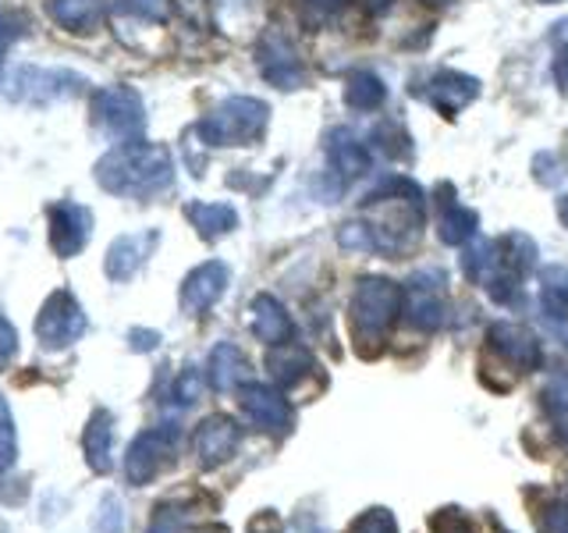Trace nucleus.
<instances>
[{
	"label": "nucleus",
	"mask_w": 568,
	"mask_h": 533,
	"mask_svg": "<svg viewBox=\"0 0 568 533\" xmlns=\"http://www.w3.org/2000/svg\"><path fill=\"white\" fill-rule=\"evenodd\" d=\"M100 189L114 195H129V200H150V195L171 189L174 182V157L171 150L156 147L146 139L118 142L97 164Z\"/></svg>",
	"instance_id": "1"
},
{
	"label": "nucleus",
	"mask_w": 568,
	"mask_h": 533,
	"mask_svg": "<svg viewBox=\"0 0 568 533\" xmlns=\"http://www.w3.org/2000/svg\"><path fill=\"white\" fill-rule=\"evenodd\" d=\"M402 313V284L390 278H359L348 302V320H352V342L366 360H373L384 349L387 331L395 328Z\"/></svg>",
	"instance_id": "2"
},
{
	"label": "nucleus",
	"mask_w": 568,
	"mask_h": 533,
	"mask_svg": "<svg viewBox=\"0 0 568 533\" xmlns=\"http://www.w3.org/2000/svg\"><path fill=\"white\" fill-rule=\"evenodd\" d=\"M271 121V107L256 97H227L213 111L195 124L206 147H253V142L266 132Z\"/></svg>",
	"instance_id": "3"
},
{
	"label": "nucleus",
	"mask_w": 568,
	"mask_h": 533,
	"mask_svg": "<svg viewBox=\"0 0 568 533\" xmlns=\"http://www.w3.org/2000/svg\"><path fill=\"white\" fill-rule=\"evenodd\" d=\"M89 111H93L97 129L118 142L142 139V132H146V103L132 86L97 89L93 100H89Z\"/></svg>",
	"instance_id": "4"
},
{
	"label": "nucleus",
	"mask_w": 568,
	"mask_h": 533,
	"mask_svg": "<svg viewBox=\"0 0 568 533\" xmlns=\"http://www.w3.org/2000/svg\"><path fill=\"white\" fill-rule=\"evenodd\" d=\"M178 431L174 423H160V426H150V431H142L132 444H129V455H124V476H129V484L142 487L156 480L168 466H174V455H178Z\"/></svg>",
	"instance_id": "5"
},
{
	"label": "nucleus",
	"mask_w": 568,
	"mask_h": 533,
	"mask_svg": "<svg viewBox=\"0 0 568 533\" xmlns=\"http://www.w3.org/2000/svg\"><path fill=\"white\" fill-rule=\"evenodd\" d=\"M85 89V79L75 76V71L64 68H36V64H22L8 79V97L14 103H53V100H68Z\"/></svg>",
	"instance_id": "6"
},
{
	"label": "nucleus",
	"mask_w": 568,
	"mask_h": 533,
	"mask_svg": "<svg viewBox=\"0 0 568 533\" xmlns=\"http://www.w3.org/2000/svg\"><path fill=\"white\" fill-rule=\"evenodd\" d=\"M89 320L85 310L79 306V299L71 295L68 289H58L47 302L40 316H36V338H40L43 349H68L75 345L79 338L85 334Z\"/></svg>",
	"instance_id": "7"
},
{
	"label": "nucleus",
	"mask_w": 568,
	"mask_h": 533,
	"mask_svg": "<svg viewBox=\"0 0 568 533\" xmlns=\"http://www.w3.org/2000/svg\"><path fill=\"white\" fill-rule=\"evenodd\" d=\"M402 313L408 320V328L416 331H437L448 316V306H444V278L437 271H419L408 278V284L402 289Z\"/></svg>",
	"instance_id": "8"
},
{
	"label": "nucleus",
	"mask_w": 568,
	"mask_h": 533,
	"mask_svg": "<svg viewBox=\"0 0 568 533\" xmlns=\"http://www.w3.org/2000/svg\"><path fill=\"white\" fill-rule=\"evenodd\" d=\"M256 64H260V76L277 89L306 86V64H302L298 50L292 47L288 36L277 29L263 32V40L256 47Z\"/></svg>",
	"instance_id": "9"
},
{
	"label": "nucleus",
	"mask_w": 568,
	"mask_h": 533,
	"mask_svg": "<svg viewBox=\"0 0 568 533\" xmlns=\"http://www.w3.org/2000/svg\"><path fill=\"white\" fill-rule=\"evenodd\" d=\"M47 218H50V249L61 260L79 257L85 242L93 239V213H89V207H82V203L58 200L47 210Z\"/></svg>",
	"instance_id": "10"
},
{
	"label": "nucleus",
	"mask_w": 568,
	"mask_h": 533,
	"mask_svg": "<svg viewBox=\"0 0 568 533\" xmlns=\"http://www.w3.org/2000/svg\"><path fill=\"white\" fill-rule=\"evenodd\" d=\"M239 405H242V413L266 434H288L292 431V405H288V399H284V391H277L271 384H263V381L242 384Z\"/></svg>",
	"instance_id": "11"
},
{
	"label": "nucleus",
	"mask_w": 568,
	"mask_h": 533,
	"mask_svg": "<svg viewBox=\"0 0 568 533\" xmlns=\"http://www.w3.org/2000/svg\"><path fill=\"white\" fill-rule=\"evenodd\" d=\"M487 342L515 370H537L544 363V349L537 342V334L523 324H511V320H497V324H490Z\"/></svg>",
	"instance_id": "12"
},
{
	"label": "nucleus",
	"mask_w": 568,
	"mask_h": 533,
	"mask_svg": "<svg viewBox=\"0 0 568 533\" xmlns=\"http://www.w3.org/2000/svg\"><path fill=\"white\" fill-rule=\"evenodd\" d=\"M227 281H231V271L227 263L221 260H206L200 263L195 271L182 281V310L189 316H200L206 313L210 306H217V299L227 292Z\"/></svg>",
	"instance_id": "13"
},
{
	"label": "nucleus",
	"mask_w": 568,
	"mask_h": 533,
	"mask_svg": "<svg viewBox=\"0 0 568 533\" xmlns=\"http://www.w3.org/2000/svg\"><path fill=\"white\" fill-rule=\"evenodd\" d=\"M242 441V431L239 423L231 416H210L200 423V431L192 438V449H195V459H200L203 470H213V466H224V462L235 455Z\"/></svg>",
	"instance_id": "14"
},
{
	"label": "nucleus",
	"mask_w": 568,
	"mask_h": 533,
	"mask_svg": "<svg viewBox=\"0 0 568 533\" xmlns=\"http://www.w3.org/2000/svg\"><path fill=\"white\" fill-rule=\"evenodd\" d=\"M156 242H160V231H135V235L114 239L111 249H106V263H103L106 278H111V281H132L142 271V263L150 260Z\"/></svg>",
	"instance_id": "15"
},
{
	"label": "nucleus",
	"mask_w": 568,
	"mask_h": 533,
	"mask_svg": "<svg viewBox=\"0 0 568 533\" xmlns=\"http://www.w3.org/2000/svg\"><path fill=\"white\" fill-rule=\"evenodd\" d=\"M476 97H479V82L473 76H462V71H437L430 79V89H426V103L437 107L444 118H455Z\"/></svg>",
	"instance_id": "16"
},
{
	"label": "nucleus",
	"mask_w": 568,
	"mask_h": 533,
	"mask_svg": "<svg viewBox=\"0 0 568 533\" xmlns=\"http://www.w3.org/2000/svg\"><path fill=\"white\" fill-rule=\"evenodd\" d=\"M327 160H331V174H337L342 182H352V178H363L373 164L369 150L359 139L345 129H334L327 135Z\"/></svg>",
	"instance_id": "17"
},
{
	"label": "nucleus",
	"mask_w": 568,
	"mask_h": 533,
	"mask_svg": "<svg viewBox=\"0 0 568 533\" xmlns=\"http://www.w3.org/2000/svg\"><path fill=\"white\" fill-rule=\"evenodd\" d=\"M248 324H253V334L263 345H284L292 342V316L281 306L274 295H256L253 306H248Z\"/></svg>",
	"instance_id": "18"
},
{
	"label": "nucleus",
	"mask_w": 568,
	"mask_h": 533,
	"mask_svg": "<svg viewBox=\"0 0 568 533\" xmlns=\"http://www.w3.org/2000/svg\"><path fill=\"white\" fill-rule=\"evenodd\" d=\"M111 449H114V413L111 409H93V416H89L85 434H82V452H85L89 470L93 473L111 470L114 466Z\"/></svg>",
	"instance_id": "19"
},
{
	"label": "nucleus",
	"mask_w": 568,
	"mask_h": 533,
	"mask_svg": "<svg viewBox=\"0 0 568 533\" xmlns=\"http://www.w3.org/2000/svg\"><path fill=\"white\" fill-rule=\"evenodd\" d=\"M437 235L444 245H462V242H469L476 235V213L469 207H462L455 200V192L452 185H440V200H437Z\"/></svg>",
	"instance_id": "20"
},
{
	"label": "nucleus",
	"mask_w": 568,
	"mask_h": 533,
	"mask_svg": "<svg viewBox=\"0 0 568 533\" xmlns=\"http://www.w3.org/2000/svg\"><path fill=\"white\" fill-rule=\"evenodd\" d=\"M206 378L210 388L227 395V391H239L242 384H248V363L239 345L221 342L217 349L210 352V363H206Z\"/></svg>",
	"instance_id": "21"
},
{
	"label": "nucleus",
	"mask_w": 568,
	"mask_h": 533,
	"mask_svg": "<svg viewBox=\"0 0 568 533\" xmlns=\"http://www.w3.org/2000/svg\"><path fill=\"white\" fill-rule=\"evenodd\" d=\"M50 18L68 32H93L103 22V0H47Z\"/></svg>",
	"instance_id": "22"
},
{
	"label": "nucleus",
	"mask_w": 568,
	"mask_h": 533,
	"mask_svg": "<svg viewBox=\"0 0 568 533\" xmlns=\"http://www.w3.org/2000/svg\"><path fill=\"white\" fill-rule=\"evenodd\" d=\"M185 218L206 242H217V239L231 235V231L239 228V213H235V207H227V203H189Z\"/></svg>",
	"instance_id": "23"
},
{
	"label": "nucleus",
	"mask_w": 568,
	"mask_h": 533,
	"mask_svg": "<svg viewBox=\"0 0 568 533\" xmlns=\"http://www.w3.org/2000/svg\"><path fill=\"white\" fill-rule=\"evenodd\" d=\"M266 366H271V373L281 384H298L313 370V355H310V349H302L295 342H284V345L271 349V355H266Z\"/></svg>",
	"instance_id": "24"
},
{
	"label": "nucleus",
	"mask_w": 568,
	"mask_h": 533,
	"mask_svg": "<svg viewBox=\"0 0 568 533\" xmlns=\"http://www.w3.org/2000/svg\"><path fill=\"white\" fill-rule=\"evenodd\" d=\"M384 97H387V89L377 71H352L345 79V103L352 111H377Z\"/></svg>",
	"instance_id": "25"
},
{
	"label": "nucleus",
	"mask_w": 568,
	"mask_h": 533,
	"mask_svg": "<svg viewBox=\"0 0 568 533\" xmlns=\"http://www.w3.org/2000/svg\"><path fill=\"white\" fill-rule=\"evenodd\" d=\"M18 459V434H14V420H11V405L0 395V473H8Z\"/></svg>",
	"instance_id": "26"
},
{
	"label": "nucleus",
	"mask_w": 568,
	"mask_h": 533,
	"mask_svg": "<svg viewBox=\"0 0 568 533\" xmlns=\"http://www.w3.org/2000/svg\"><path fill=\"white\" fill-rule=\"evenodd\" d=\"M373 147L384 150L387 157H405V150H408V132L402 129L398 121H381L377 129H373Z\"/></svg>",
	"instance_id": "27"
},
{
	"label": "nucleus",
	"mask_w": 568,
	"mask_h": 533,
	"mask_svg": "<svg viewBox=\"0 0 568 533\" xmlns=\"http://www.w3.org/2000/svg\"><path fill=\"white\" fill-rule=\"evenodd\" d=\"M540 281H544V299L568 313V266H558V263L544 266Z\"/></svg>",
	"instance_id": "28"
},
{
	"label": "nucleus",
	"mask_w": 568,
	"mask_h": 533,
	"mask_svg": "<svg viewBox=\"0 0 568 533\" xmlns=\"http://www.w3.org/2000/svg\"><path fill=\"white\" fill-rule=\"evenodd\" d=\"M544 405L550 409V416L558 423L568 420V373H555L544 388Z\"/></svg>",
	"instance_id": "29"
},
{
	"label": "nucleus",
	"mask_w": 568,
	"mask_h": 533,
	"mask_svg": "<svg viewBox=\"0 0 568 533\" xmlns=\"http://www.w3.org/2000/svg\"><path fill=\"white\" fill-rule=\"evenodd\" d=\"M550 47H555V79L558 89L568 93V18L550 29Z\"/></svg>",
	"instance_id": "30"
},
{
	"label": "nucleus",
	"mask_w": 568,
	"mask_h": 533,
	"mask_svg": "<svg viewBox=\"0 0 568 533\" xmlns=\"http://www.w3.org/2000/svg\"><path fill=\"white\" fill-rule=\"evenodd\" d=\"M337 245L342 249H366V253H373V249H377V239H373L369 224L352 221V224H342V231H337Z\"/></svg>",
	"instance_id": "31"
},
{
	"label": "nucleus",
	"mask_w": 568,
	"mask_h": 533,
	"mask_svg": "<svg viewBox=\"0 0 568 533\" xmlns=\"http://www.w3.org/2000/svg\"><path fill=\"white\" fill-rule=\"evenodd\" d=\"M200 391H203V373L195 370V366H185L182 373H178V381H174V402L178 405H192L195 399H200Z\"/></svg>",
	"instance_id": "32"
},
{
	"label": "nucleus",
	"mask_w": 568,
	"mask_h": 533,
	"mask_svg": "<svg viewBox=\"0 0 568 533\" xmlns=\"http://www.w3.org/2000/svg\"><path fill=\"white\" fill-rule=\"evenodd\" d=\"M121 11L142 18V22H164L171 11V0H121Z\"/></svg>",
	"instance_id": "33"
},
{
	"label": "nucleus",
	"mask_w": 568,
	"mask_h": 533,
	"mask_svg": "<svg viewBox=\"0 0 568 533\" xmlns=\"http://www.w3.org/2000/svg\"><path fill=\"white\" fill-rule=\"evenodd\" d=\"M352 533H398V523L387 509H369L355 520Z\"/></svg>",
	"instance_id": "34"
},
{
	"label": "nucleus",
	"mask_w": 568,
	"mask_h": 533,
	"mask_svg": "<svg viewBox=\"0 0 568 533\" xmlns=\"http://www.w3.org/2000/svg\"><path fill=\"white\" fill-rule=\"evenodd\" d=\"M97 533H124V512L114 494L103 497L100 515H97Z\"/></svg>",
	"instance_id": "35"
},
{
	"label": "nucleus",
	"mask_w": 568,
	"mask_h": 533,
	"mask_svg": "<svg viewBox=\"0 0 568 533\" xmlns=\"http://www.w3.org/2000/svg\"><path fill=\"white\" fill-rule=\"evenodd\" d=\"M150 533H185V509L178 505H160L153 523H150Z\"/></svg>",
	"instance_id": "36"
},
{
	"label": "nucleus",
	"mask_w": 568,
	"mask_h": 533,
	"mask_svg": "<svg viewBox=\"0 0 568 533\" xmlns=\"http://www.w3.org/2000/svg\"><path fill=\"white\" fill-rule=\"evenodd\" d=\"M22 32H26V18H22V14L0 11V64H4V53L11 50V43H14Z\"/></svg>",
	"instance_id": "37"
},
{
	"label": "nucleus",
	"mask_w": 568,
	"mask_h": 533,
	"mask_svg": "<svg viewBox=\"0 0 568 533\" xmlns=\"http://www.w3.org/2000/svg\"><path fill=\"white\" fill-rule=\"evenodd\" d=\"M18 352V331L11 328L8 316H0V366H8Z\"/></svg>",
	"instance_id": "38"
},
{
	"label": "nucleus",
	"mask_w": 568,
	"mask_h": 533,
	"mask_svg": "<svg viewBox=\"0 0 568 533\" xmlns=\"http://www.w3.org/2000/svg\"><path fill=\"white\" fill-rule=\"evenodd\" d=\"M129 338H132V349L135 352H153L160 345V334L156 331H132Z\"/></svg>",
	"instance_id": "39"
},
{
	"label": "nucleus",
	"mask_w": 568,
	"mask_h": 533,
	"mask_svg": "<svg viewBox=\"0 0 568 533\" xmlns=\"http://www.w3.org/2000/svg\"><path fill=\"white\" fill-rule=\"evenodd\" d=\"M306 4L313 8V11H320V14H334V11H342L348 0H306Z\"/></svg>",
	"instance_id": "40"
},
{
	"label": "nucleus",
	"mask_w": 568,
	"mask_h": 533,
	"mask_svg": "<svg viewBox=\"0 0 568 533\" xmlns=\"http://www.w3.org/2000/svg\"><path fill=\"white\" fill-rule=\"evenodd\" d=\"M200 4H203V0H178V8H182L185 14H195V11H200Z\"/></svg>",
	"instance_id": "41"
},
{
	"label": "nucleus",
	"mask_w": 568,
	"mask_h": 533,
	"mask_svg": "<svg viewBox=\"0 0 568 533\" xmlns=\"http://www.w3.org/2000/svg\"><path fill=\"white\" fill-rule=\"evenodd\" d=\"M558 218H561V224L568 228V192L558 200Z\"/></svg>",
	"instance_id": "42"
},
{
	"label": "nucleus",
	"mask_w": 568,
	"mask_h": 533,
	"mask_svg": "<svg viewBox=\"0 0 568 533\" xmlns=\"http://www.w3.org/2000/svg\"><path fill=\"white\" fill-rule=\"evenodd\" d=\"M366 8H369V11H387V8H390V0H366Z\"/></svg>",
	"instance_id": "43"
},
{
	"label": "nucleus",
	"mask_w": 568,
	"mask_h": 533,
	"mask_svg": "<svg viewBox=\"0 0 568 533\" xmlns=\"http://www.w3.org/2000/svg\"><path fill=\"white\" fill-rule=\"evenodd\" d=\"M185 533H192V530H185ZM195 533H227L224 526H213V530H195Z\"/></svg>",
	"instance_id": "44"
},
{
	"label": "nucleus",
	"mask_w": 568,
	"mask_h": 533,
	"mask_svg": "<svg viewBox=\"0 0 568 533\" xmlns=\"http://www.w3.org/2000/svg\"><path fill=\"white\" fill-rule=\"evenodd\" d=\"M426 4H448V0H426Z\"/></svg>",
	"instance_id": "45"
},
{
	"label": "nucleus",
	"mask_w": 568,
	"mask_h": 533,
	"mask_svg": "<svg viewBox=\"0 0 568 533\" xmlns=\"http://www.w3.org/2000/svg\"><path fill=\"white\" fill-rule=\"evenodd\" d=\"M540 4H558V0H540Z\"/></svg>",
	"instance_id": "46"
},
{
	"label": "nucleus",
	"mask_w": 568,
	"mask_h": 533,
	"mask_svg": "<svg viewBox=\"0 0 568 533\" xmlns=\"http://www.w3.org/2000/svg\"><path fill=\"white\" fill-rule=\"evenodd\" d=\"M561 431H565V434H568V420H565V423H561Z\"/></svg>",
	"instance_id": "47"
}]
</instances>
